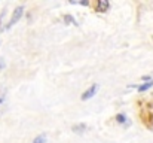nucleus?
Returning <instances> with one entry per match:
<instances>
[{
    "label": "nucleus",
    "instance_id": "obj_1",
    "mask_svg": "<svg viewBox=\"0 0 153 143\" xmlns=\"http://www.w3.org/2000/svg\"><path fill=\"white\" fill-rule=\"evenodd\" d=\"M22 15H24V6H18V7H15V9H13V13H12V16H10L7 25H6V28H9V27H12L13 24H16V22L21 19Z\"/></svg>",
    "mask_w": 153,
    "mask_h": 143
},
{
    "label": "nucleus",
    "instance_id": "obj_4",
    "mask_svg": "<svg viewBox=\"0 0 153 143\" xmlns=\"http://www.w3.org/2000/svg\"><path fill=\"white\" fill-rule=\"evenodd\" d=\"M86 124H76V125H73V133H76V134H82V133H85L86 131Z\"/></svg>",
    "mask_w": 153,
    "mask_h": 143
},
{
    "label": "nucleus",
    "instance_id": "obj_3",
    "mask_svg": "<svg viewBox=\"0 0 153 143\" xmlns=\"http://www.w3.org/2000/svg\"><path fill=\"white\" fill-rule=\"evenodd\" d=\"M108 9H110V3H108L107 0H98V1H97V4H95V10H97V12H100V13L107 12Z\"/></svg>",
    "mask_w": 153,
    "mask_h": 143
},
{
    "label": "nucleus",
    "instance_id": "obj_10",
    "mask_svg": "<svg viewBox=\"0 0 153 143\" xmlns=\"http://www.w3.org/2000/svg\"><path fill=\"white\" fill-rule=\"evenodd\" d=\"M79 4H82V6H89V1H79Z\"/></svg>",
    "mask_w": 153,
    "mask_h": 143
},
{
    "label": "nucleus",
    "instance_id": "obj_6",
    "mask_svg": "<svg viewBox=\"0 0 153 143\" xmlns=\"http://www.w3.org/2000/svg\"><path fill=\"white\" fill-rule=\"evenodd\" d=\"M64 22H65V24H74V25H77L76 18L71 16V15H64Z\"/></svg>",
    "mask_w": 153,
    "mask_h": 143
},
{
    "label": "nucleus",
    "instance_id": "obj_5",
    "mask_svg": "<svg viewBox=\"0 0 153 143\" xmlns=\"http://www.w3.org/2000/svg\"><path fill=\"white\" fill-rule=\"evenodd\" d=\"M152 87H153V81H149V82H144L143 85H138L137 90H138V93H144V91H147Z\"/></svg>",
    "mask_w": 153,
    "mask_h": 143
},
{
    "label": "nucleus",
    "instance_id": "obj_8",
    "mask_svg": "<svg viewBox=\"0 0 153 143\" xmlns=\"http://www.w3.org/2000/svg\"><path fill=\"white\" fill-rule=\"evenodd\" d=\"M126 119H128V118H126L123 113H119V115L116 116V121H117L119 124H125V122H126ZM126 124H128V122H126Z\"/></svg>",
    "mask_w": 153,
    "mask_h": 143
},
{
    "label": "nucleus",
    "instance_id": "obj_9",
    "mask_svg": "<svg viewBox=\"0 0 153 143\" xmlns=\"http://www.w3.org/2000/svg\"><path fill=\"white\" fill-rule=\"evenodd\" d=\"M4 67H6V64H4L3 58H0V70H1V69H4Z\"/></svg>",
    "mask_w": 153,
    "mask_h": 143
},
{
    "label": "nucleus",
    "instance_id": "obj_7",
    "mask_svg": "<svg viewBox=\"0 0 153 143\" xmlns=\"http://www.w3.org/2000/svg\"><path fill=\"white\" fill-rule=\"evenodd\" d=\"M33 143H46V134H40V136H37Z\"/></svg>",
    "mask_w": 153,
    "mask_h": 143
},
{
    "label": "nucleus",
    "instance_id": "obj_2",
    "mask_svg": "<svg viewBox=\"0 0 153 143\" xmlns=\"http://www.w3.org/2000/svg\"><path fill=\"white\" fill-rule=\"evenodd\" d=\"M97 91H98V85H97V84H94L92 87H89V88L82 94V100H89V98H92L94 95L97 94Z\"/></svg>",
    "mask_w": 153,
    "mask_h": 143
}]
</instances>
